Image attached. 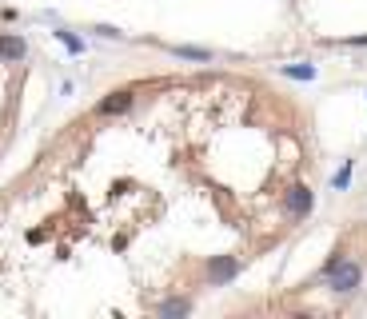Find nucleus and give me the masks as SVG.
Returning a JSON list of instances; mask_svg holds the SVG:
<instances>
[{
	"label": "nucleus",
	"mask_w": 367,
	"mask_h": 319,
	"mask_svg": "<svg viewBox=\"0 0 367 319\" xmlns=\"http://www.w3.org/2000/svg\"><path fill=\"white\" fill-rule=\"evenodd\" d=\"M359 279H364V272H359V264H351V259H331L327 264V283H331V292H355L359 288Z\"/></svg>",
	"instance_id": "f257e3e1"
},
{
	"label": "nucleus",
	"mask_w": 367,
	"mask_h": 319,
	"mask_svg": "<svg viewBox=\"0 0 367 319\" xmlns=\"http://www.w3.org/2000/svg\"><path fill=\"white\" fill-rule=\"evenodd\" d=\"M240 275V259L236 255H212L207 259V283H228Z\"/></svg>",
	"instance_id": "f03ea898"
},
{
	"label": "nucleus",
	"mask_w": 367,
	"mask_h": 319,
	"mask_svg": "<svg viewBox=\"0 0 367 319\" xmlns=\"http://www.w3.org/2000/svg\"><path fill=\"white\" fill-rule=\"evenodd\" d=\"M24 52H28V44H24L21 36H12V32L0 36V56L4 60H24Z\"/></svg>",
	"instance_id": "7ed1b4c3"
},
{
	"label": "nucleus",
	"mask_w": 367,
	"mask_h": 319,
	"mask_svg": "<svg viewBox=\"0 0 367 319\" xmlns=\"http://www.w3.org/2000/svg\"><path fill=\"white\" fill-rule=\"evenodd\" d=\"M288 212H292V216H307V212H312V192H307V188H292V192H288Z\"/></svg>",
	"instance_id": "20e7f679"
},
{
	"label": "nucleus",
	"mask_w": 367,
	"mask_h": 319,
	"mask_svg": "<svg viewBox=\"0 0 367 319\" xmlns=\"http://www.w3.org/2000/svg\"><path fill=\"white\" fill-rule=\"evenodd\" d=\"M124 108H132V92H112V100H104L96 112H100V116H116V112H124Z\"/></svg>",
	"instance_id": "39448f33"
},
{
	"label": "nucleus",
	"mask_w": 367,
	"mask_h": 319,
	"mask_svg": "<svg viewBox=\"0 0 367 319\" xmlns=\"http://www.w3.org/2000/svg\"><path fill=\"white\" fill-rule=\"evenodd\" d=\"M283 76H292V80H316V64H283Z\"/></svg>",
	"instance_id": "423d86ee"
},
{
	"label": "nucleus",
	"mask_w": 367,
	"mask_h": 319,
	"mask_svg": "<svg viewBox=\"0 0 367 319\" xmlns=\"http://www.w3.org/2000/svg\"><path fill=\"white\" fill-rule=\"evenodd\" d=\"M56 40L68 48V52H84V40H80L76 32H68V28H56Z\"/></svg>",
	"instance_id": "0eeeda50"
},
{
	"label": "nucleus",
	"mask_w": 367,
	"mask_h": 319,
	"mask_svg": "<svg viewBox=\"0 0 367 319\" xmlns=\"http://www.w3.org/2000/svg\"><path fill=\"white\" fill-rule=\"evenodd\" d=\"M176 56H184V60H212V52L207 48H192V44H180V48H172Z\"/></svg>",
	"instance_id": "6e6552de"
},
{
	"label": "nucleus",
	"mask_w": 367,
	"mask_h": 319,
	"mask_svg": "<svg viewBox=\"0 0 367 319\" xmlns=\"http://www.w3.org/2000/svg\"><path fill=\"white\" fill-rule=\"evenodd\" d=\"M160 316H188V303H184V299H172V303H160Z\"/></svg>",
	"instance_id": "1a4fd4ad"
},
{
	"label": "nucleus",
	"mask_w": 367,
	"mask_h": 319,
	"mask_svg": "<svg viewBox=\"0 0 367 319\" xmlns=\"http://www.w3.org/2000/svg\"><path fill=\"white\" fill-rule=\"evenodd\" d=\"M331 183H336V192H344L347 183H351V160H347L344 168H340V172H336V180H331Z\"/></svg>",
	"instance_id": "9d476101"
},
{
	"label": "nucleus",
	"mask_w": 367,
	"mask_h": 319,
	"mask_svg": "<svg viewBox=\"0 0 367 319\" xmlns=\"http://www.w3.org/2000/svg\"><path fill=\"white\" fill-rule=\"evenodd\" d=\"M351 44H359V48H367V36H355V40H351Z\"/></svg>",
	"instance_id": "9b49d317"
}]
</instances>
